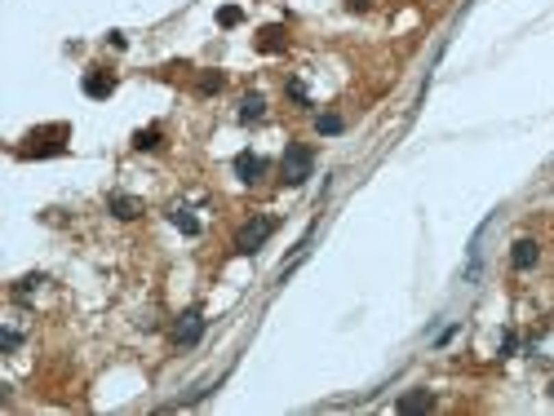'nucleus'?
<instances>
[{
    "instance_id": "1a4fd4ad",
    "label": "nucleus",
    "mask_w": 554,
    "mask_h": 416,
    "mask_svg": "<svg viewBox=\"0 0 554 416\" xmlns=\"http://www.w3.org/2000/svg\"><path fill=\"white\" fill-rule=\"evenodd\" d=\"M395 408L403 416H408V412H430V408H435V394H430V390H412V394H403Z\"/></svg>"
},
{
    "instance_id": "f8f14e48",
    "label": "nucleus",
    "mask_w": 554,
    "mask_h": 416,
    "mask_svg": "<svg viewBox=\"0 0 554 416\" xmlns=\"http://www.w3.org/2000/svg\"><path fill=\"white\" fill-rule=\"evenodd\" d=\"M160 138H164V133H160V125L138 129V133H134V146H138V151H155V146H160Z\"/></svg>"
},
{
    "instance_id": "20e7f679",
    "label": "nucleus",
    "mask_w": 554,
    "mask_h": 416,
    "mask_svg": "<svg viewBox=\"0 0 554 416\" xmlns=\"http://www.w3.org/2000/svg\"><path fill=\"white\" fill-rule=\"evenodd\" d=\"M84 93H89V98H111V93H116V75L102 71V67L84 71Z\"/></svg>"
},
{
    "instance_id": "9d476101",
    "label": "nucleus",
    "mask_w": 554,
    "mask_h": 416,
    "mask_svg": "<svg viewBox=\"0 0 554 416\" xmlns=\"http://www.w3.org/2000/svg\"><path fill=\"white\" fill-rule=\"evenodd\" d=\"M262 116H266V98H262V93H244L240 98V120L253 125V120H262Z\"/></svg>"
},
{
    "instance_id": "9b49d317",
    "label": "nucleus",
    "mask_w": 554,
    "mask_h": 416,
    "mask_svg": "<svg viewBox=\"0 0 554 416\" xmlns=\"http://www.w3.org/2000/svg\"><path fill=\"white\" fill-rule=\"evenodd\" d=\"M168 222H173V226H177L182 235H200V217H195L191 208H182V204H177L173 213H168Z\"/></svg>"
},
{
    "instance_id": "6e6552de",
    "label": "nucleus",
    "mask_w": 554,
    "mask_h": 416,
    "mask_svg": "<svg viewBox=\"0 0 554 416\" xmlns=\"http://www.w3.org/2000/svg\"><path fill=\"white\" fill-rule=\"evenodd\" d=\"M107 208L120 217V222H134V217L142 213V200H138V195H111V200H107Z\"/></svg>"
},
{
    "instance_id": "7ed1b4c3",
    "label": "nucleus",
    "mask_w": 554,
    "mask_h": 416,
    "mask_svg": "<svg viewBox=\"0 0 554 416\" xmlns=\"http://www.w3.org/2000/svg\"><path fill=\"white\" fill-rule=\"evenodd\" d=\"M204 337V315L200 310H182V315H177V324H173V346H195Z\"/></svg>"
},
{
    "instance_id": "dca6fc26",
    "label": "nucleus",
    "mask_w": 554,
    "mask_h": 416,
    "mask_svg": "<svg viewBox=\"0 0 554 416\" xmlns=\"http://www.w3.org/2000/svg\"><path fill=\"white\" fill-rule=\"evenodd\" d=\"M40 283H45V275H27L23 283H18V297H32V292L40 288Z\"/></svg>"
},
{
    "instance_id": "39448f33",
    "label": "nucleus",
    "mask_w": 554,
    "mask_h": 416,
    "mask_svg": "<svg viewBox=\"0 0 554 416\" xmlns=\"http://www.w3.org/2000/svg\"><path fill=\"white\" fill-rule=\"evenodd\" d=\"M262 173H266V159H262V155H253V151H240V155H236V177H240V182L253 186Z\"/></svg>"
},
{
    "instance_id": "f03ea898",
    "label": "nucleus",
    "mask_w": 554,
    "mask_h": 416,
    "mask_svg": "<svg viewBox=\"0 0 554 416\" xmlns=\"http://www.w3.org/2000/svg\"><path fill=\"white\" fill-rule=\"evenodd\" d=\"M275 226H279V222H275V217H266V213L253 217V222H244L240 235H236V252H244V257H249V252H257L262 244L275 235Z\"/></svg>"
},
{
    "instance_id": "ddd939ff",
    "label": "nucleus",
    "mask_w": 554,
    "mask_h": 416,
    "mask_svg": "<svg viewBox=\"0 0 554 416\" xmlns=\"http://www.w3.org/2000/svg\"><path fill=\"white\" fill-rule=\"evenodd\" d=\"M244 23V9L240 5H222L218 9V27H240Z\"/></svg>"
},
{
    "instance_id": "aec40b11",
    "label": "nucleus",
    "mask_w": 554,
    "mask_h": 416,
    "mask_svg": "<svg viewBox=\"0 0 554 416\" xmlns=\"http://www.w3.org/2000/svg\"><path fill=\"white\" fill-rule=\"evenodd\" d=\"M346 5H351V9H368L373 0H346Z\"/></svg>"
},
{
    "instance_id": "2eb2a0df",
    "label": "nucleus",
    "mask_w": 554,
    "mask_h": 416,
    "mask_svg": "<svg viewBox=\"0 0 554 416\" xmlns=\"http://www.w3.org/2000/svg\"><path fill=\"white\" fill-rule=\"evenodd\" d=\"M222 89V71H204L200 75V93H218Z\"/></svg>"
},
{
    "instance_id": "f3484780",
    "label": "nucleus",
    "mask_w": 554,
    "mask_h": 416,
    "mask_svg": "<svg viewBox=\"0 0 554 416\" xmlns=\"http://www.w3.org/2000/svg\"><path fill=\"white\" fill-rule=\"evenodd\" d=\"M18 341H23V337H18L14 328H5V333H0V350H5V354H9V350H18Z\"/></svg>"
},
{
    "instance_id": "0eeeda50",
    "label": "nucleus",
    "mask_w": 554,
    "mask_h": 416,
    "mask_svg": "<svg viewBox=\"0 0 554 416\" xmlns=\"http://www.w3.org/2000/svg\"><path fill=\"white\" fill-rule=\"evenodd\" d=\"M284 44H288V31L279 23H270V27H262V31H257V49L262 53H284Z\"/></svg>"
},
{
    "instance_id": "a211bd4d",
    "label": "nucleus",
    "mask_w": 554,
    "mask_h": 416,
    "mask_svg": "<svg viewBox=\"0 0 554 416\" xmlns=\"http://www.w3.org/2000/svg\"><path fill=\"white\" fill-rule=\"evenodd\" d=\"M288 98H293V102H306V84H302V80H288Z\"/></svg>"
},
{
    "instance_id": "423d86ee",
    "label": "nucleus",
    "mask_w": 554,
    "mask_h": 416,
    "mask_svg": "<svg viewBox=\"0 0 554 416\" xmlns=\"http://www.w3.org/2000/svg\"><path fill=\"white\" fill-rule=\"evenodd\" d=\"M510 261H514V270H532L541 261V248H537V239H514V248H510Z\"/></svg>"
},
{
    "instance_id": "6ab92c4d",
    "label": "nucleus",
    "mask_w": 554,
    "mask_h": 416,
    "mask_svg": "<svg viewBox=\"0 0 554 416\" xmlns=\"http://www.w3.org/2000/svg\"><path fill=\"white\" fill-rule=\"evenodd\" d=\"M514 350H519V337L505 333V337H501V354H514Z\"/></svg>"
},
{
    "instance_id": "f257e3e1",
    "label": "nucleus",
    "mask_w": 554,
    "mask_h": 416,
    "mask_svg": "<svg viewBox=\"0 0 554 416\" xmlns=\"http://www.w3.org/2000/svg\"><path fill=\"white\" fill-rule=\"evenodd\" d=\"M311 168H315V151L302 146V142H297V146H288L284 159H279V177H284L288 186H302L306 177H311Z\"/></svg>"
},
{
    "instance_id": "412c9836",
    "label": "nucleus",
    "mask_w": 554,
    "mask_h": 416,
    "mask_svg": "<svg viewBox=\"0 0 554 416\" xmlns=\"http://www.w3.org/2000/svg\"><path fill=\"white\" fill-rule=\"evenodd\" d=\"M550 394H554V385H550Z\"/></svg>"
},
{
    "instance_id": "4468645a",
    "label": "nucleus",
    "mask_w": 554,
    "mask_h": 416,
    "mask_svg": "<svg viewBox=\"0 0 554 416\" xmlns=\"http://www.w3.org/2000/svg\"><path fill=\"white\" fill-rule=\"evenodd\" d=\"M315 129L328 138V133H342V129H346V120H342V116H319V120H315Z\"/></svg>"
}]
</instances>
